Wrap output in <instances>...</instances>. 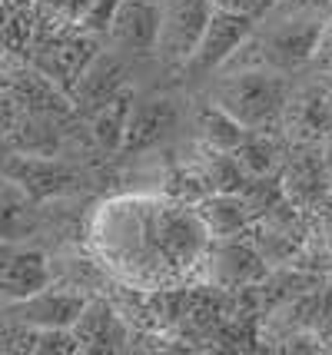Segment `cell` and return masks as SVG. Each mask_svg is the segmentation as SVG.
Wrapping results in <instances>:
<instances>
[{
  "mask_svg": "<svg viewBox=\"0 0 332 355\" xmlns=\"http://www.w3.org/2000/svg\"><path fill=\"white\" fill-rule=\"evenodd\" d=\"M279 156H283L279 139H272V133H259V130H256L253 137L236 150L239 166L250 173L253 180H259V176H272V170L279 166Z\"/></svg>",
  "mask_w": 332,
  "mask_h": 355,
  "instance_id": "44dd1931",
  "label": "cell"
},
{
  "mask_svg": "<svg viewBox=\"0 0 332 355\" xmlns=\"http://www.w3.org/2000/svg\"><path fill=\"white\" fill-rule=\"evenodd\" d=\"M7 93L17 100L20 110H33V113H77L70 93L60 90L47 73H40L37 67H24L7 80Z\"/></svg>",
  "mask_w": 332,
  "mask_h": 355,
  "instance_id": "9a60e30c",
  "label": "cell"
},
{
  "mask_svg": "<svg viewBox=\"0 0 332 355\" xmlns=\"http://www.w3.org/2000/svg\"><path fill=\"white\" fill-rule=\"evenodd\" d=\"M176 126H180V107H176L173 96H166V93L143 96V100L133 103L120 156H140L146 150H153L163 139L173 137Z\"/></svg>",
  "mask_w": 332,
  "mask_h": 355,
  "instance_id": "52a82bcc",
  "label": "cell"
},
{
  "mask_svg": "<svg viewBox=\"0 0 332 355\" xmlns=\"http://www.w3.org/2000/svg\"><path fill=\"white\" fill-rule=\"evenodd\" d=\"M116 10H120V0H94V3H90V10H87L83 20H80V27H83V31H90V33H96V37H107L110 27H113Z\"/></svg>",
  "mask_w": 332,
  "mask_h": 355,
  "instance_id": "603a6c76",
  "label": "cell"
},
{
  "mask_svg": "<svg viewBox=\"0 0 332 355\" xmlns=\"http://www.w3.org/2000/svg\"><path fill=\"white\" fill-rule=\"evenodd\" d=\"M216 10H236V14H266L272 10V0H213Z\"/></svg>",
  "mask_w": 332,
  "mask_h": 355,
  "instance_id": "d4e9b609",
  "label": "cell"
},
{
  "mask_svg": "<svg viewBox=\"0 0 332 355\" xmlns=\"http://www.w3.org/2000/svg\"><path fill=\"white\" fill-rule=\"evenodd\" d=\"M196 209L209 226L213 239H233V236L250 230L256 219V209L246 200V193H209Z\"/></svg>",
  "mask_w": 332,
  "mask_h": 355,
  "instance_id": "2e32d148",
  "label": "cell"
},
{
  "mask_svg": "<svg viewBox=\"0 0 332 355\" xmlns=\"http://www.w3.org/2000/svg\"><path fill=\"white\" fill-rule=\"evenodd\" d=\"M196 130H200V139H203L206 146L226 150V153H236L239 146L256 133V130L239 123L233 113H226L220 103H213L209 96L196 107Z\"/></svg>",
  "mask_w": 332,
  "mask_h": 355,
  "instance_id": "d6986e66",
  "label": "cell"
},
{
  "mask_svg": "<svg viewBox=\"0 0 332 355\" xmlns=\"http://www.w3.org/2000/svg\"><path fill=\"white\" fill-rule=\"evenodd\" d=\"M133 103H137V90L127 83L123 90L116 93V96H110V100L87 120V123H90V133H94V139H96V146H100V153L120 156L123 137H127L130 113H133Z\"/></svg>",
  "mask_w": 332,
  "mask_h": 355,
  "instance_id": "e0dca14e",
  "label": "cell"
},
{
  "mask_svg": "<svg viewBox=\"0 0 332 355\" xmlns=\"http://www.w3.org/2000/svg\"><path fill=\"white\" fill-rule=\"evenodd\" d=\"M33 352H37V355H47V352L70 355V352H80L77 332H73V329H37V336H33Z\"/></svg>",
  "mask_w": 332,
  "mask_h": 355,
  "instance_id": "7402d4cb",
  "label": "cell"
},
{
  "mask_svg": "<svg viewBox=\"0 0 332 355\" xmlns=\"http://www.w3.org/2000/svg\"><path fill=\"white\" fill-rule=\"evenodd\" d=\"M256 14H236V10H213V20L206 27L200 46L193 50V57L180 70L176 77L180 83H203V80L216 77L226 63L236 57V50L256 33Z\"/></svg>",
  "mask_w": 332,
  "mask_h": 355,
  "instance_id": "7a4b0ae2",
  "label": "cell"
},
{
  "mask_svg": "<svg viewBox=\"0 0 332 355\" xmlns=\"http://www.w3.org/2000/svg\"><path fill=\"white\" fill-rule=\"evenodd\" d=\"M319 150H322V159H326V166H329V173H332V130H329V137L319 143Z\"/></svg>",
  "mask_w": 332,
  "mask_h": 355,
  "instance_id": "4316f807",
  "label": "cell"
},
{
  "mask_svg": "<svg viewBox=\"0 0 332 355\" xmlns=\"http://www.w3.org/2000/svg\"><path fill=\"white\" fill-rule=\"evenodd\" d=\"M127 60H123V50H100L90 67L83 70V77L77 80V87L70 93V100H73V110H77V116H94L96 110L103 107L110 96L127 87Z\"/></svg>",
  "mask_w": 332,
  "mask_h": 355,
  "instance_id": "8fae6325",
  "label": "cell"
},
{
  "mask_svg": "<svg viewBox=\"0 0 332 355\" xmlns=\"http://www.w3.org/2000/svg\"><path fill=\"white\" fill-rule=\"evenodd\" d=\"M206 96L220 103L226 113H233L243 126L259 133H276V126H283L292 83L286 80V73L269 67H239L216 73Z\"/></svg>",
  "mask_w": 332,
  "mask_h": 355,
  "instance_id": "6da1fadb",
  "label": "cell"
},
{
  "mask_svg": "<svg viewBox=\"0 0 332 355\" xmlns=\"http://www.w3.org/2000/svg\"><path fill=\"white\" fill-rule=\"evenodd\" d=\"M3 180H14L20 189H27L33 200H50L60 196L77 183V173L67 166L60 156H33V153H17L7 150L3 159Z\"/></svg>",
  "mask_w": 332,
  "mask_h": 355,
  "instance_id": "9c48e42d",
  "label": "cell"
},
{
  "mask_svg": "<svg viewBox=\"0 0 332 355\" xmlns=\"http://www.w3.org/2000/svg\"><path fill=\"white\" fill-rule=\"evenodd\" d=\"M73 332H77L80 352H123L133 342L127 319L116 312L113 302L100 299V295L87 302V309L80 312V319L73 322Z\"/></svg>",
  "mask_w": 332,
  "mask_h": 355,
  "instance_id": "5bb4252c",
  "label": "cell"
},
{
  "mask_svg": "<svg viewBox=\"0 0 332 355\" xmlns=\"http://www.w3.org/2000/svg\"><path fill=\"white\" fill-rule=\"evenodd\" d=\"M213 0H163V27H159L157 60L170 70H180L200 46L213 20Z\"/></svg>",
  "mask_w": 332,
  "mask_h": 355,
  "instance_id": "3957f363",
  "label": "cell"
},
{
  "mask_svg": "<svg viewBox=\"0 0 332 355\" xmlns=\"http://www.w3.org/2000/svg\"><path fill=\"white\" fill-rule=\"evenodd\" d=\"M87 302H90V295H83L80 289L47 286L30 299L3 302V322L30 325V329H73L80 312L87 309Z\"/></svg>",
  "mask_w": 332,
  "mask_h": 355,
  "instance_id": "8992f818",
  "label": "cell"
},
{
  "mask_svg": "<svg viewBox=\"0 0 332 355\" xmlns=\"http://www.w3.org/2000/svg\"><path fill=\"white\" fill-rule=\"evenodd\" d=\"M272 7L286 14H332V0H272Z\"/></svg>",
  "mask_w": 332,
  "mask_h": 355,
  "instance_id": "cb8c5ba5",
  "label": "cell"
},
{
  "mask_svg": "<svg viewBox=\"0 0 332 355\" xmlns=\"http://www.w3.org/2000/svg\"><path fill=\"white\" fill-rule=\"evenodd\" d=\"M159 27H163V0H120V10L113 17L110 44L130 57L157 53Z\"/></svg>",
  "mask_w": 332,
  "mask_h": 355,
  "instance_id": "ba28073f",
  "label": "cell"
},
{
  "mask_svg": "<svg viewBox=\"0 0 332 355\" xmlns=\"http://www.w3.org/2000/svg\"><path fill=\"white\" fill-rule=\"evenodd\" d=\"M153 236H157L159 256L173 266H190L193 259H200L206 243L213 239L200 209H193L190 202L159 209L157 223H153Z\"/></svg>",
  "mask_w": 332,
  "mask_h": 355,
  "instance_id": "5b68a950",
  "label": "cell"
},
{
  "mask_svg": "<svg viewBox=\"0 0 332 355\" xmlns=\"http://www.w3.org/2000/svg\"><path fill=\"white\" fill-rule=\"evenodd\" d=\"M313 63H322V67H332V14L326 17V27L319 33V44H316V57Z\"/></svg>",
  "mask_w": 332,
  "mask_h": 355,
  "instance_id": "484cf974",
  "label": "cell"
},
{
  "mask_svg": "<svg viewBox=\"0 0 332 355\" xmlns=\"http://www.w3.org/2000/svg\"><path fill=\"white\" fill-rule=\"evenodd\" d=\"M47 286H53V266H50L47 252L3 243V259H0V299L3 302L30 299Z\"/></svg>",
  "mask_w": 332,
  "mask_h": 355,
  "instance_id": "30bf717a",
  "label": "cell"
},
{
  "mask_svg": "<svg viewBox=\"0 0 332 355\" xmlns=\"http://www.w3.org/2000/svg\"><path fill=\"white\" fill-rule=\"evenodd\" d=\"M96 53H100V37L90 31H70V33H53L44 44L37 46V53L30 57V63L47 73L60 90L73 93L77 80L83 77V70L90 67Z\"/></svg>",
  "mask_w": 332,
  "mask_h": 355,
  "instance_id": "277c9868",
  "label": "cell"
},
{
  "mask_svg": "<svg viewBox=\"0 0 332 355\" xmlns=\"http://www.w3.org/2000/svg\"><path fill=\"white\" fill-rule=\"evenodd\" d=\"M196 170L206 176V183H209L213 193H246V186L253 183V176L239 166L236 153L213 150L206 143H203V156H200Z\"/></svg>",
  "mask_w": 332,
  "mask_h": 355,
  "instance_id": "ffe728a7",
  "label": "cell"
},
{
  "mask_svg": "<svg viewBox=\"0 0 332 355\" xmlns=\"http://www.w3.org/2000/svg\"><path fill=\"white\" fill-rule=\"evenodd\" d=\"M326 176H332V173L326 166V159H322V150L313 153L309 143H306L302 153L286 163V173H283L286 196L292 202H299V206H313L326 193Z\"/></svg>",
  "mask_w": 332,
  "mask_h": 355,
  "instance_id": "ac0fdd59",
  "label": "cell"
},
{
  "mask_svg": "<svg viewBox=\"0 0 332 355\" xmlns=\"http://www.w3.org/2000/svg\"><path fill=\"white\" fill-rule=\"evenodd\" d=\"M209 263H213L209 269L220 289H253L263 279H269V259L259 252L256 243L216 239Z\"/></svg>",
  "mask_w": 332,
  "mask_h": 355,
  "instance_id": "4fadbf2b",
  "label": "cell"
},
{
  "mask_svg": "<svg viewBox=\"0 0 332 355\" xmlns=\"http://www.w3.org/2000/svg\"><path fill=\"white\" fill-rule=\"evenodd\" d=\"M332 130V93L322 87H302L292 90L283 113V133L296 146H319Z\"/></svg>",
  "mask_w": 332,
  "mask_h": 355,
  "instance_id": "7c38bea8",
  "label": "cell"
}]
</instances>
